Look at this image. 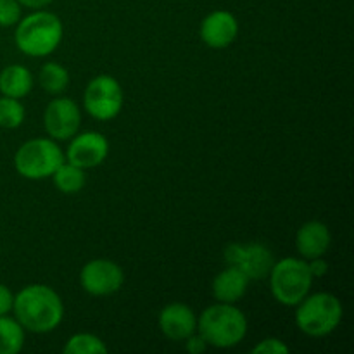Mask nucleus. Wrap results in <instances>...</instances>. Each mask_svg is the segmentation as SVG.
Masks as SVG:
<instances>
[{"instance_id": "0eeeda50", "label": "nucleus", "mask_w": 354, "mask_h": 354, "mask_svg": "<svg viewBox=\"0 0 354 354\" xmlns=\"http://www.w3.org/2000/svg\"><path fill=\"white\" fill-rule=\"evenodd\" d=\"M83 106L93 120H114L123 107V88L120 82L109 75L95 76L86 85L83 93Z\"/></svg>"}, {"instance_id": "9b49d317", "label": "nucleus", "mask_w": 354, "mask_h": 354, "mask_svg": "<svg viewBox=\"0 0 354 354\" xmlns=\"http://www.w3.org/2000/svg\"><path fill=\"white\" fill-rule=\"evenodd\" d=\"M109 154V140L99 131L76 133L66 152V161L82 169L97 168Z\"/></svg>"}, {"instance_id": "a878e982", "label": "nucleus", "mask_w": 354, "mask_h": 354, "mask_svg": "<svg viewBox=\"0 0 354 354\" xmlns=\"http://www.w3.org/2000/svg\"><path fill=\"white\" fill-rule=\"evenodd\" d=\"M308 266H310V272L313 275V279H318V277H324L325 273L328 272V265L324 258H315L308 261Z\"/></svg>"}, {"instance_id": "4be33fe9", "label": "nucleus", "mask_w": 354, "mask_h": 354, "mask_svg": "<svg viewBox=\"0 0 354 354\" xmlns=\"http://www.w3.org/2000/svg\"><path fill=\"white\" fill-rule=\"evenodd\" d=\"M21 9L17 0H0V28L16 26L21 19Z\"/></svg>"}, {"instance_id": "aec40b11", "label": "nucleus", "mask_w": 354, "mask_h": 354, "mask_svg": "<svg viewBox=\"0 0 354 354\" xmlns=\"http://www.w3.org/2000/svg\"><path fill=\"white\" fill-rule=\"evenodd\" d=\"M62 351L66 354H104L107 353V346L97 335L82 332V334L71 335Z\"/></svg>"}, {"instance_id": "bb28decb", "label": "nucleus", "mask_w": 354, "mask_h": 354, "mask_svg": "<svg viewBox=\"0 0 354 354\" xmlns=\"http://www.w3.org/2000/svg\"><path fill=\"white\" fill-rule=\"evenodd\" d=\"M17 2L21 3V7H26V9H33V10H38V9H44V7L50 6L54 0H17Z\"/></svg>"}, {"instance_id": "6ab92c4d", "label": "nucleus", "mask_w": 354, "mask_h": 354, "mask_svg": "<svg viewBox=\"0 0 354 354\" xmlns=\"http://www.w3.org/2000/svg\"><path fill=\"white\" fill-rule=\"evenodd\" d=\"M24 346V328L16 318L0 317V354H17Z\"/></svg>"}, {"instance_id": "b1692460", "label": "nucleus", "mask_w": 354, "mask_h": 354, "mask_svg": "<svg viewBox=\"0 0 354 354\" xmlns=\"http://www.w3.org/2000/svg\"><path fill=\"white\" fill-rule=\"evenodd\" d=\"M12 304H14V294L10 292L9 287L0 283V317L9 315L10 311H12Z\"/></svg>"}, {"instance_id": "20e7f679", "label": "nucleus", "mask_w": 354, "mask_h": 354, "mask_svg": "<svg viewBox=\"0 0 354 354\" xmlns=\"http://www.w3.org/2000/svg\"><path fill=\"white\" fill-rule=\"evenodd\" d=\"M296 308L297 328L310 337L330 335L344 315L341 299L330 292L308 294Z\"/></svg>"}, {"instance_id": "f8f14e48", "label": "nucleus", "mask_w": 354, "mask_h": 354, "mask_svg": "<svg viewBox=\"0 0 354 354\" xmlns=\"http://www.w3.org/2000/svg\"><path fill=\"white\" fill-rule=\"evenodd\" d=\"M239 35V21L228 10H213L201 23V40L211 48H227Z\"/></svg>"}, {"instance_id": "412c9836", "label": "nucleus", "mask_w": 354, "mask_h": 354, "mask_svg": "<svg viewBox=\"0 0 354 354\" xmlns=\"http://www.w3.org/2000/svg\"><path fill=\"white\" fill-rule=\"evenodd\" d=\"M24 118H26V111L19 99L6 95L0 97V128L16 130L24 123Z\"/></svg>"}, {"instance_id": "ddd939ff", "label": "nucleus", "mask_w": 354, "mask_h": 354, "mask_svg": "<svg viewBox=\"0 0 354 354\" xmlns=\"http://www.w3.org/2000/svg\"><path fill=\"white\" fill-rule=\"evenodd\" d=\"M159 328L175 342H183L197 332V317L190 306L183 303H171L159 313Z\"/></svg>"}, {"instance_id": "6e6552de", "label": "nucleus", "mask_w": 354, "mask_h": 354, "mask_svg": "<svg viewBox=\"0 0 354 354\" xmlns=\"http://www.w3.org/2000/svg\"><path fill=\"white\" fill-rule=\"evenodd\" d=\"M225 263L241 270L249 280H261L270 275L275 258L266 245L251 242V244L227 245Z\"/></svg>"}, {"instance_id": "f3484780", "label": "nucleus", "mask_w": 354, "mask_h": 354, "mask_svg": "<svg viewBox=\"0 0 354 354\" xmlns=\"http://www.w3.org/2000/svg\"><path fill=\"white\" fill-rule=\"evenodd\" d=\"M54 185L57 187L59 192L62 194H78L83 190L86 183L85 169L78 168V166L71 165L69 161H64L52 175Z\"/></svg>"}, {"instance_id": "393cba45", "label": "nucleus", "mask_w": 354, "mask_h": 354, "mask_svg": "<svg viewBox=\"0 0 354 354\" xmlns=\"http://www.w3.org/2000/svg\"><path fill=\"white\" fill-rule=\"evenodd\" d=\"M185 348H187V351L189 353H192V354H201L203 351H206V348H207V344H206V341H204L203 337H201L199 334H192L190 335L189 339H185Z\"/></svg>"}, {"instance_id": "dca6fc26", "label": "nucleus", "mask_w": 354, "mask_h": 354, "mask_svg": "<svg viewBox=\"0 0 354 354\" xmlns=\"http://www.w3.org/2000/svg\"><path fill=\"white\" fill-rule=\"evenodd\" d=\"M33 88V75L23 64H10L0 73V93L12 99H24Z\"/></svg>"}, {"instance_id": "9d476101", "label": "nucleus", "mask_w": 354, "mask_h": 354, "mask_svg": "<svg viewBox=\"0 0 354 354\" xmlns=\"http://www.w3.org/2000/svg\"><path fill=\"white\" fill-rule=\"evenodd\" d=\"M82 124L78 104L68 97H57L45 107L44 127L52 140H69L75 137Z\"/></svg>"}, {"instance_id": "4468645a", "label": "nucleus", "mask_w": 354, "mask_h": 354, "mask_svg": "<svg viewBox=\"0 0 354 354\" xmlns=\"http://www.w3.org/2000/svg\"><path fill=\"white\" fill-rule=\"evenodd\" d=\"M330 230L322 221H308L297 230L296 249L306 261L324 256L330 249Z\"/></svg>"}, {"instance_id": "a211bd4d", "label": "nucleus", "mask_w": 354, "mask_h": 354, "mask_svg": "<svg viewBox=\"0 0 354 354\" xmlns=\"http://www.w3.org/2000/svg\"><path fill=\"white\" fill-rule=\"evenodd\" d=\"M38 83L44 92L50 95H61L69 85V73L59 62H45L38 71Z\"/></svg>"}, {"instance_id": "423d86ee", "label": "nucleus", "mask_w": 354, "mask_h": 354, "mask_svg": "<svg viewBox=\"0 0 354 354\" xmlns=\"http://www.w3.org/2000/svg\"><path fill=\"white\" fill-rule=\"evenodd\" d=\"M64 152L48 138H33L21 145L14 156V168L26 180H45L64 162Z\"/></svg>"}, {"instance_id": "5701e85b", "label": "nucleus", "mask_w": 354, "mask_h": 354, "mask_svg": "<svg viewBox=\"0 0 354 354\" xmlns=\"http://www.w3.org/2000/svg\"><path fill=\"white\" fill-rule=\"evenodd\" d=\"M289 346L283 344L280 339H275V337H270V339H265V341H261L259 344H256L254 348H252V353H261V354H287L289 353Z\"/></svg>"}, {"instance_id": "1a4fd4ad", "label": "nucleus", "mask_w": 354, "mask_h": 354, "mask_svg": "<svg viewBox=\"0 0 354 354\" xmlns=\"http://www.w3.org/2000/svg\"><path fill=\"white\" fill-rule=\"evenodd\" d=\"M80 283L90 296H111L123 287L124 272L111 259H92L80 272Z\"/></svg>"}, {"instance_id": "f257e3e1", "label": "nucleus", "mask_w": 354, "mask_h": 354, "mask_svg": "<svg viewBox=\"0 0 354 354\" xmlns=\"http://www.w3.org/2000/svg\"><path fill=\"white\" fill-rule=\"evenodd\" d=\"M12 311L21 327L33 334L55 330L64 318V304L54 289L31 283L14 296Z\"/></svg>"}, {"instance_id": "39448f33", "label": "nucleus", "mask_w": 354, "mask_h": 354, "mask_svg": "<svg viewBox=\"0 0 354 354\" xmlns=\"http://www.w3.org/2000/svg\"><path fill=\"white\" fill-rule=\"evenodd\" d=\"M268 277L273 297L283 306H297L310 294L315 280L306 259L299 258L275 261Z\"/></svg>"}, {"instance_id": "2eb2a0df", "label": "nucleus", "mask_w": 354, "mask_h": 354, "mask_svg": "<svg viewBox=\"0 0 354 354\" xmlns=\"http://www.w3.org/2000/svg\"><path fill=\"white\" fill-rule=\"evenodd\" d=\"M251 280L244 275L239 268L235 266L227 265V268L223 272L218 273L213 280V297L218 303H228L235 304L245 296L248 292V287Z\"/></svg>"}, {"instance_id": "f03ea898", "label": "nucleus", "mask_w": 354, "mask_h": 354, "mask_svg": "<svg viewBox=\"0 0 354 354\" xmlns=\"http://www.w3.org/2000/svg\"><path fill=\"white\" fill-rule=\"evenodd\" d=\"M62 35V21L54 12L38 9L21 17L16 24L14 41L28 57H47L61 45Z\"/></svg>"}, {"instance_id": "7ed1b4c3", "label": "nucleus", "mask_w": 354, "mask_h": 354, "mask_svg": "<svg viewBox=\"0 0 354 354\" xmlns=\"http://www.w3.org/2000/svg\"><path fill=\"white\" fill-rule=\"evenodd\" d=\"M197 334L213 348H235L248 335V318L235 304L216 303L197 318Z\"/></svg>"}]
</instances>
